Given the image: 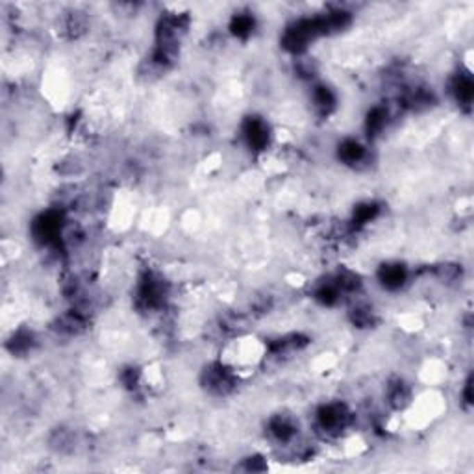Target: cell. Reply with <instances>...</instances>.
Segmentation results:
<instances>
[{
    "mask_svg": "<svg viewBox=\"0 0 474 474\" xmlns=\"http://www.w3.org/2000/svg\"><path fill=\"white\" fill-rule=\"evenodd\" d=\"M352 423V414L343 402H328L317 411V426L328 436H337Z\"/></svg>",
    "mask_w": 474,
    "mask_h": 474,
    "instance_id": "6da1fadb",
    "label": "cell"
},
{
    "mask_svg": "<svg viewBox=\"0 0 474 474\" xmlns=\"http://www.w3.org/2000/svg\"><path fill=\"white\" fill-rule=\"evenodd\" d=\"M380 281L389 291H397L408 281V270L400 263L384 265L380 269Z\"/></svg>",
    "mask_w": 474,
    "mask_h": 474,
    "instance_id": "7a4b0ae2",
    "label": "cell"
},
{
    "mask_svg": "<svg viewBox=\"0 0 474 474\" xmlns=\"http://www.w3.org/2000/svg\"><path fill=\"white\" fill-rule=\"evenodd\" d=\"M339 160L345 163V165H358L361 161L367 158V150L361 143H358L356 139H345L341 145H339Z\"/></svg>",
    "mask_w": 474,
    "mask_h": 474,
    "instance_id": "3957f363",
    "label": "cell"
}]
</instances>
